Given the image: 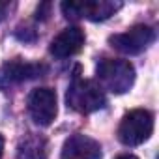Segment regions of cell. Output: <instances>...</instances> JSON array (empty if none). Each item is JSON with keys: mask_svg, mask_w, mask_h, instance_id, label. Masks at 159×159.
<instances>
[{"mask_svg": "<svg viewBox=\"0 0 159 159\" xmlns=\"http://www.w3.org/2000/svg\"><path fill=\"white\" fill-rule=\"evenodd\" d=\"M96 73L99 86L112 94H125L135 83V67L127 60L103 58L99 60Z\"/></svg>", "mask_w": 159, "mask_h": 159, "instance_id": "6da1fadb", "label": "cell"}, {"mask_svg": "<svg viewBox=\"0 0 159 159\" xmlns=\"http://www.w3.org/2000/svg\"><path fill=\"white\" fill-rule=\"evenodd\" d=\"M66 103L69 109L81 112V114H90L107 105L105 92L99 84L88 79H75L69 84L67 94H66Z\"/></svg>", "mask_w": 159, "mask_h": 159, "instance_id": "7a4b0ae2", "label": "cell"}, {"mask_svg": "<svg viewBox=\"0 0 159 159\" xmlns=\"http://www.w3.org/2000/svg\"><path fill=\"white\" fill-rule=\"evenodd\" d=\"M153 131V114L146 109H133L124 114L118 125V139L125 146H139Z\"/></svg>", "mask_w": 159, "mask_h": 159, "instance_id": "3957f363", "label": "cell"}, {"mask_svg": "<svg viewBox=\"0 0 159 159\" xmlns=\"http://www.w3.org/2000/svg\"><path fill=\"white\" fill-rule=\"evenodd\" d=\"M155 39V30L148 25H135L122 34L109 38V43L124 54H140Z\"/></svg>", "mask_w": 159, "mask_h": 159, "instance_id": "277c9868", "label": "cell"}, {"mask_svg": "<svg viewBox=\"0 0 159 159\" xmlns=\"http://www.w3.org/2000/svg\"><path fill=\"white\" fill-rule=\"evenodd\" d=\"M47 71V67L43 64H32V62H25L21 58L10 60L0 67V90L8 92L10 88L32 81V79L41 77V73Z\"/></svg>", "mask_w": 159, "mask_h": 159, "instance_id": "5b68a950", "label": "cell"}, {"mask_svg": "<svg viewBox=\"0 0 159 159\" xmlns=\"http://www.w3.org/2000/svg\"><path fill=\"white\" fill-rule=\"evenodd\" d=\"M122 8L120 2H109V0H90V2H64L62 11L69 19L84 17L90 21H105L114 15Z\"/></svg>", "mask_w": 159, "mask_h": 159, "instance_id": "8992f818", "label": "cell"}, {"mask_svg": "<svg viewBox=\"0 0 159 159\" xmlns=\"http://www.w3.org/2000/svg\"><path fill=\"white\" fill-rule=\"evenodd\" d=\"M28 112L38 125H51L58 112L56 92L52 88H36L28 96Z\"/></svg>", "mask_w": 159, "mask_h": 159, "instance_id": "52a82bcc", "label": "cell"}, {"mask_svg": "<svg viewBox=\"0 0 159 159\" xmlns=\"http://www.w3.org/2000/svg\"><path fill=\"white\" fill-rule=\"evenodd\" d=\"M101 144L96 139L77 133L64 142L60 159H101Z\"/></svg>", "mask_w": 159, "mask_h": 159, "instance_id": "ba28073f", "label": "cell"}, {"mask_svg": "<svg viewBox=\"0 0 159 159\" xmlns=\"http://www.w3.org/2000/svg\"><path fill=\"white\" fill-rule=\"evenodd\" d=\"M84 30L79 28V26H69L64 28L52 41L49 47V52L54 58H69L77 52H81L83 45H84Z\"/></svg>", "mask_w": 159, "mask_h": 159, "instance_id": "9c48e42d", "label": "cell"}, {"mask_svg": "<svg viewBox=\"0 0 159 159\" xmlns=\"http://www.w3.org/2000/svg\"><path fill=\"white\" fill-rule=\"evenodd\" d=\"M19 159H47V140L39 135L28 133L17 146Z\"/></svg>", "mask_w": 159, "mask_h": 159, "instance_id": "30bf717a", "label": "cell"}, {"mask_svg": "<svg viewBox=\"0 0 159 159\" xmlns=\"http://www.w3.org/2000/svg\"><path fill=\"white\" fill-rule=\"evenodd\" d=\"M8 10H10V2H2V0H0V21H4Z\"/></svg>", "mask_w": 159, "mask_h": 159, "instance_id": "8fae6325", "label": "cell"}, {"mask_svg": "<svg viewBox=\"0 0 159 159\" xmlns=\"http://www.w3.org/2000/svg\"><path fill=\"white\" fill-rule=\"evenodd\" d=\"M116 159H139V157L133 155V153H122V155H118Z\"/></svg>", "mask_w": 159, "mask_h": 159, "instance_id": "7c38bea8", "label": "cell"}, {"mask_svg": "<svg viewBox=\"0 0 159 159\" xmlns=\"http://www.w3.org/2000/svg\"><path fill=\"white\" fill-rule=\"evenodd\" d=\"M2 155H4V137L0 135V159H2Z\"/></svg>", "mask_w": 159, "mask_h": 159, "instance_id": "4fadbf2b", "label": "cell"}]
</instances>
